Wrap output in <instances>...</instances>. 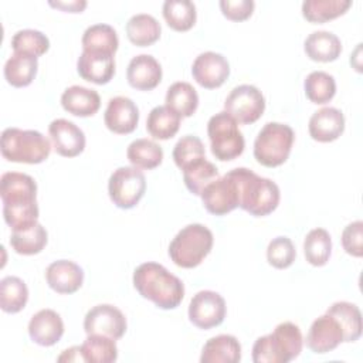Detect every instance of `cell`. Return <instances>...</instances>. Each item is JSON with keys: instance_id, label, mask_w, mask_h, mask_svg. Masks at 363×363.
I'll return each mask as SVG.
<instances>
[{"instance_id": "1", "label": "cell", "mask_w": 363, "mask_h": 363, "mask_svg": "<svg viewBox=\"0 0 363 363\" xmlns=\"http://www.w3.org/2000/svg\"><path fill=\"white\" fill-rule=\"evenodd\" d=\"M0 197L4 221L13 231L24 230L38 223L37 183L20 172H7L0 179Z\"/></svg>"}, {"instance_id": "2", "label": "cell", "mask_w": 363, "mask_h": 363, "mask_svg": "<svg viewBox=\"0 0 363 363\" xmlns=\"http://www.w3.org/2000/svg\"><path fill=\"white\" fill-rule=\"evenodd\" d=\"M133 286L145 299L160 309H174L184 298L182 279L170 274L162 264L143 262L133 271Z\"/></svg>"}, {"instance_id": "3", "label": "cell", "mask_w": 363, "mask_h": 363, "mask_svg": "<svg viewBox=\"0 0 363 363\" xmlns=\"http://www.w3.org/2000/svg\"><path fill=\"white\" fill-rule=\"evenodd\" d=\"M238 186V207L255 217L271 214L279 203V187L247 167L231 169Z\"/></svg>"}, {"instance_id": "4", "label": "cell", "mask_w": 363, "mask_h": 363, "mask_svg": "<svg viewBox=\"0 0 363 363\" xmlns=\"http://www.w3.org/2000/svg\"><path fill=\"white\" fill-rule=\"evenodd\" d=\"M303 339L301 329L292 322H282L252 346L254 363H288L302 352Z\"/></svg>"}, {"instance_id": "5", "label": "cell", "mask_w": 363, "mask_h": 363, "mask_svg": "<svg viewBox=\"0 0 363 363\" xmlns=\"http://www.w3.org/2000/svg\"><path fill=\"white\" fill-rule=\"evenodd\" d=\"M0 152L9 162L37 164L48 159L51 142L34 129L6 128L0 138Z\"/></svg>"}, {"instance_id": "6", "label": "cell", "mask_w": 363, "mask_h": 363, "mask_svg": "<svg viewBox=\"0 0 363 363\" xmlns=\"http://www.w3.org/2000/svg\"><path fill=\"white\" fill-rule=\"evenodd\" d=\"M213 242V233L206 225L189 224L170 241L169 257L177 267L194 268L210 254Z\"/></svg>"}, {"instance_id": "7", "label": "cell", "mask_w": 363, "mask_h": 363, "mask_svg": "<svg viewBox=\"0 0 363 363\" xmlns=\"http://www.w3.org/2000/svg\"><path fill=\"white\" fill-rule=\"evenodd\" d=\"M295 133L289 125L268 122L254 140V157L265 167H277L289 157Z\"/></svg>"}, {"instance_id": "8", "label": "cell", "mask_w": 363, "mask_h": 363, "mask_svg": "<svg viewBox=\"0 0 363 363\" xmlns=\"http://www.w3.org/2000/svg\"><path fill=\"white\" fill-rule=\"evenodd\" d=\"M211 153L221 162L234 160L245 147V140L238 129V122L225 111L213 115L207 123Z\"/></svg>"}, {"instance_id": "9", "label": "cell", "mask_w": 363, "mask_h": 363, "mask_svg": "<svg viewBox=\"0 0 363 363\" xmlns=\"http://www.w3.org/2000/svg\"><path fill=\"white\" fill-rule=\"evenodd\" d=\"M146 179L140 169L122 166L112 172L108 182V193L112 203L123 210L135 207L143 197Z\"/></svg>"}, {"instance_id": "10", "label": "cell", "mask_w": 363, "mask_h": 363, "mask_svg": "<svg viewBox=\"0 0 363 363\" xmlns=\"http://www.w3.org/2000/svg\"><path fill=\"white\" fill-rule=\"evenodd\" d=\"M224 111L238 123L250 125L262 116L265 111V98L257 86L241 84L233 88L227 95Z\"/></svg>"}, {"instance_id": "11", "label": "cell", "mask_w": 363, "mask_h": 363, "mask_svg": "<svg viewBox=\"0 0 363 363\" xmlns=\"http://www.w3.org/2000/svg\"><path fill=\"white\" fill-rule=\"evenodd\" d=\"M227 306L224 298L214 291H199L190 301L189 319L200 329H211L223 323Z\"/></svg>"}, {"instance_id": "12", "label": "cell", "mask_w": 363, "mask_h": 363, "mask_svg": "<svg viewBox=\"0 0 363 363\" xmlns=\"http://www.w3.org/2000/svg\"><path fill=\"white\" fill-rule=\"evenodd\" d=\"M200 197L204 208L214 216H224L238 207V186L231 170L207 184Z\"/></svg>"}, {"instance_id": "13", "label": "cell", "mask_w": 363, "mask_h": 363, "mask_svg": "<svg viewBox=\"0 0 363 363\" xmlns=\"http://www.w3.org/2000/svg\"><path fill=\"white\" fill-rule=\"evenodd\" d=\"M126 326V318L122 311L109 303L92 306L84 318L86 335H105L118 340L125 335Z\"/></svg>"}, {"instance_id": "14", "label": "cell", "mask_w": 363, "mask_h": 363, "mask_svg": "<svg viewBox=\"0 0 363 363\" xmlns=\"http://www.w3.org/2000/svg\"><path fill=\"white\" fill-rule=\"evenodd\" d=\"M191 75L199 85L207 89L221 86L230 75V64L223 54L206 51L196 57L191 65Z\"/></svg>"}, {"instance_id": "15", "label": "cell", "mask_w": 363, "mask_h": 363, "mask_svg": "<svg viewBox=\"0 0 363 363\" xmlns=\"http://www.w3.org/2000/svg\"><path fill=\"white\" fill-rule=\"evenodd\" d=\"M48 135L54 150L64 157H75L85 149V135L74 122L58 118L48 126Z\"/></svg>"}, {"instance_id": "16", "label": "cell", "mask_w": 363, "mask_h": 363, "mask_svg": "<svg viewBox=\"0 0 363 363\" xmlns=\"http://www.w3.org/2000/svg\"><path fill=\"white\" fill-rule=\"evenodd\" d=\"M305 342L313 353L323 354L343 342V330L333 316L325 313L312 322Z\"/></svg>"}, {"instance_id": "17", "label": "cell", "mask_w": 363, "mask_h": 363, "mask_svg": "<svg viewBox=\"0 0 363 363\" xmlns=\"http://www.w3.org/2000/svg\"><path fill=\"white\" fill-rule=\"evenodd\" d=\"M106 128L118 135H126L136 129L139 122V109L128 96H113L109 99L104 113Z\"/></svg>"}, {"instance_id": "18", "label": "cell", "mask_w": 363, "mask_h": 363, "mask_svg": "<svg viewBox=\"0 0 363 363\" xmlns=\"http://www.w3.org/2000/svg\"><path fill=\"white\" fill-rule=\"evenodd\" d=\"M45 281L57 294H74L84 282L82 268L69 259H57L45 269Z\"/></svg>"}, {"instance_id": "19", "label": "cell", "mask_w": 363, "mask_h": 363, "mask_svg": "<svg viewBox=\"0 0 363 363\" xmlns=\"http://www.w3.org/2000/svg\"><path fill=\"white\" fill-rule=\"evenodd\" d=\"M30 339L40 346H52L64 335V322L52 309H41L34 313L28 322Z\"/></svg>"}, {"instance_id": "20", "label": "cell", "mask_w": 363, "mask_h": 363, "mask_svg": "<svg viewBox=\"0 0 363 363\" xmlns=\"http://www.w3.org/2000/svg\"><path fill=\"white\" fill-rule=\"evenodd\" d=\"M79 77L96 85L108 84L115 75V58L108 52L82 51L77 61Z\"/></svg>"}, {"instance_id": "21", "label": "cell", "mask_w": 363, "mask_h": 363, "mask_svg": "<svg viewBox=\"0 0 363 363\" xmlns=\"http://www.w3.org/2000/svg\"><path fill=\"white\" fill-rule=\"evenodd\" d=\"M126 79L135 89L150 91L162 81V67L153 55L139 54L129 61Z\"/></svg>"}, {"instance_id": "22", "label": "cell", "mask_w": 363, "mask_h": 363, "mask_svg": "<svg viewBox=\"0 0 363 363\" xmlns=\"http://www.w3.org/2000/svg\"><path fill=\"white\" fill-rule=\"evenodd\" d=\"M308 129L313 140L322 143L333 142L345 130V116L337 108L325 106L311 116Z\"/></svg>"}, {"instance_id": "23", "label": "cell", "mask_w": 363, "mask_h": 363, "mask_svg": "<svg viewBox=\"0 0 363 363\" xmlns=\"http://www.w3.org/2000/svg\"><path fill=\"white\" fill-rule=\"evenodd\" d=\"M61 105L68 113L86 118L98 112L101 106V96L95 89L72 85L62 92Z\"/></svg>"}, {"instance_id": "24", "label": "cell", "mask_w": 363, "mask_h": 363, "mask_svg": "<svg viewBox=\"0 0 363 363\" xmlns=\"http://www.w3.org/2000/svg\"><path fill=\"white\" fill-rule=\"evenodd\" d=\"M241 360V345L233 335H217L210 337L201 350V363H238Z\"/></svg>"}, {"instance_id": "25", "label": "cell", "mask_w": 363, "mask_h": 363, "mask_svg": "<svg viewBox=\"0 0 363 363\" xmlns=\"http://www.w3.org/2000/svg\"><path fill=\"white\" fill-rule=\"evenodd\" d=\"M305 54L312 61L330 62L337 60L342 52L340 38L332 31H313L311 33L303 43Z\"/></svg>"}, {"instance_id": "26", "label": "cell", "mask_w": 363, "mask_h": 363, "mask_svg": "<svg viewBox=\"0 0 363 363\" xmlns=\"http://www.w3.org/2000/svg\"><path fill=\"white\" fill-rule=\"evenodd\" d=\"M37 57L24 52H13L10 58L6 61L3 71L6 81L11 86L23 88L33 82V79L37 75Z\"/></svg>"}, {"instance_id": "27", "label": "cell", "mask_w": 363, "mask_h": 363, "mask_svg": "<svg viewBox=\"0 0 363 363\" xmlns=\"http://www.w3.org/2000/svg\"><path fill=\"white\" fill-rule=\"evenodd\" d=\"M328 315L333 316L343 330V342H356L362 336V313L357 305L346 301L332 303Z\"/></svg>"}, {"instance_id": "28", "label": "cell", "mask_w": 363, "mask_h": 363, "mask_svg": "<svg viewBox=\"0 0 363 363\" xmlns=\"http://www.w3.org/2000/svg\"><path fill=\"white\" fill-rule=\"evenodd\" d=\"M160 33V23L147 13L135 14L126 23V35L129 41L138 47L152 45L159 40Z\"/></svg>"}, {"instance_id": "29", "label": "cell", "mask_w": 363, "mask_h": 363, "mask_svg": "<svg viewBox=\"0 0 363 363\" xmlns=\"http://www.w3.org/2000/svg\"><path fill=\"white\" fill-rule=\"evenodd\" d=\"M180 119L182 116L167 105H159L149 112L146 119V130L155 139L167 140L177 133Z\"/></svg>"}, {"instance_id": "30", "label": "cell", "mask_w": 363, "mask_h": 363, "mask_svg": "<svg viewBox=\"0 0 363 363\" xmlns=\"http://www.w3.org/2000/svg\"><path fill=\"white\" fill-rule=\"evenodd\" d=\"M81 43L82 51L115 54L119 45V38L112 26L99 23L89 26L84 31Z\"/></svg>"}, {"instance_id": "31", "label": "cell", "mask_w": 363, "mask_h": 363, "mask_svg": "<svg viewBox=\"0 0 363 363\" xmlns=\"http://www.w3.org/2000/svg\"><path fill=\"white\" fill-rule=\"evenodd\" d=\"M126 157L132 166L143 170H152L162 163L163 149L155 140L140 138L129 143Z\"/></svg>"}, {"instance_id": "32", "label": "cell", "mask_w": 363, "mask_h": 363, "mask_svg": "<svg viewBox=\"0 0 363 363\" xmlns=\"http://www.w3.org/2000/svg\"><path fill=\"white\" fill-rule=\"evenodd\" d=\"M47 241V230L40 223L24 230H16L10 235V245L20 255H35L41 252Z\"/></svg>"}, {"instance_id": "33", "label": "cell", "mask_w": 363, "mask_h": 363, "mask_svg": "<svg viewBox=\"0 0 363 363\" xmlns=\"http://www.w3.org/2000/svg\"><path fill=\"white\" fill-rule=\"evenodd\" d=\"M166 105L182 118H189L197 111L199 94L189 82H174L167 88Z\"/></svg>"}, {"instance_id": "34", "label": "cell", "mask_w": 363, "mask_h": 363, "mask_svg": "<svg viewBox=\"0 0 363 363\" xmlns=\"http://www.w3.org/2000/svg\"><path fill=\"white\" fill-rule=\"evenodd\" d=\"M28 301V288L18 277H4L0 281V308L6 313H17Z\"/></svg>"}, {"instance_id": "35", "label": "cell", "mask_w": 363, "mask_h": 363, "mask_svg": "<svg viewBox=\"0 0 363 363\" xmlns=\"http://www.w3.org/2000/svg\"><path fill=\"white\" fill-rule=\"evenodd\" d=\"M218 176V169L214 163L204 157H200L183 169V180L190 193L200 196L207 184L216 180Z\"/></svg>"}, {"instance_id": "36", "label": "cell", "mask_w": 363, "mask_h": 363, "mask_svg": "<svg viewBox=\"0 0 363 363\" xmlns=\"http://www.w3.org/2000/svg\"><path fill=\"white\" fill-rule=\"evenodd\" d=\"M350 6V0H305L302 16L311 23H326L345 14Z\"/></svg>"}, {"instance_id": "37", "label": "cell", "mask_w": 363, "mask_h": 363, "mask_svg": "<svg viewBox=\"0 0 363 363\" xmlns=\"http://www.w3.org/2000/svg\"><path fill=\"white\" fill-rule=\"evenodd\" d=\"M162 11L167 26L176 31L190 30L197 18L196 6L190 0H166Z\"/></svg>"}, {"instance_id": "38", "label": "cell", "mask_w": 363, "mask_h": 363, "mask_svg": "<svg viewBox=\"0 0 363 363\" xmlns=\"http://www.w3.org/2000/svg\"><path fill=\"white\" fill-rule=\"evenodd\" d=\"M84 362L89 363H112L118 359V347L115 339L105 335H88L81 345Z\"/></svg>"}, {"instance_id": "39", "label": "cell", "mask_w": 363, "mask_h": 363, "mask_svg": "<svg viewBox=\"0 0 363 363\" xmlns=\"http://www.w3.org/2000/svg\"><path fill=\"white\" fill-rule=\"evenodd\" d=\"M303 254L311 265H325L332 254L330 234L325 228L311 230L303 240Z\"/></svg>"}, {"instance_id": "40", "label": "cell", "mask_w": 363, "mask_h": 363, "mask_svg": "<svg viewBox=\"0 0 363 363\" xmlns=\"http://www.w3.org/2000/svg\"><path fill=\"white\" fill-rule=\"evenodd\" d=\"M303 89L311 102L323 105L335 96L336 81L325 71H312L303 81Z\"/></svg>"}, {"instance_id": "41", "label": "cell", "mask_w": 363, "mask_h": 363, "mask_svg": "<svg viewBox=\"0 0 363 363\" xmlns=\"http://www.w3.org/2000/svg\"><path fill=\"white\" fill-rule=\"evenodd\" d=\"M11 48L14 52H24L38 58L48 51L50 40L44 33L38 30L24 28L16 31L11 37Z\"/></svg>"}, {"instance_id": "42", "label": "cell", "mask_w": 363, "mask_h": 363, "mask_svg": "<svg viewBox=\"0 0 363 363\" xmlns=\"http://www.w3.org/2000/svg\"><path fill=\"white\" fill-rule=\"evenodd\" d=\"M173 160L179 169H184L191 162L204 157L206 149L200 138L193 135H186L177 140L173 147Z\"/></svg>"}, {"instance_id": "43", "label": "cell", "mask_w": 363, "mask_h": 363, "mask_svg": "<svg viewBox=\"0 0 363 363\" xmlns=\"http://www.w3.org/2000/svg\"><path fill=\"white\" fill-rule=\"evenodd\" d=\"M295 257H296V250L291 238L285 235H279L269 241L267 248V259L269 265H272L274 268L285 269L291 267L295 261Z\"/></svg>"}, {"instance_id": "44", "label": "cell", "mask_w": 363, "mask_h": 363, "mask_svg": "<svg viewBox=\"0 0 363 363\" xmlns=\"http://www.w3.org/2000/svg\"><path fill=\"white\" fill-rule=\"evenodd\" d=\"M342 247L352 255L360 258L363 255V221L357 220L347 224L342 233Z\"/></svg>"}, {"instance_id": "45", "label": "cell", "mask_w": 363, "mask_h": 363, "mask_svg": "<svg viewBox=\"0 0 363 363\" xmlns=\"http://www.w3.org/2000/svg\"><path fill=\"white\" fill-rule=\"evenodd\" d=\"M255 3L252 0H221L220 9L224 17L233 21H244L254 11Z\"/></svg>"}, {"instance_id": "46", "label": "cell", "mask_w": 363, "mask_h": 363, "mask_svg": "<svg viewBox=\"0 0 363 363\" xmlns=\"http://www.w3.org/2000/svg\"><path fill=\"white\" fill-rule=\"evenodd\" d=\"M50 6L61 9L69 13H81L86 7L85 0H72V1H50Z\"/></svg>"}, {"instance_id": "47", "label": "cell", "mask_w": 363, "mask_h": 363, "mask_svg": "<svg viewBox=\"0 0 363 363\" xmlns=\"http://www.w3.org/2000/svg\"><path fill=\"white\" fill-rule=\"evenodd\" d=\"M58 362H84V356L81 353V346H72L62 352L57 359Z\"/></svg>"}]
</instances>
